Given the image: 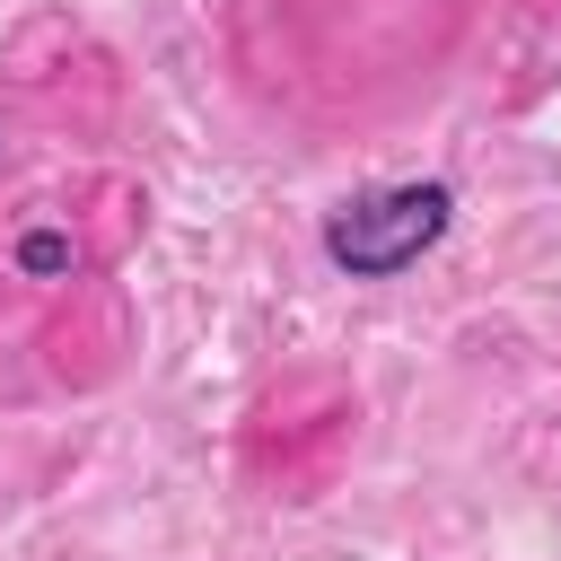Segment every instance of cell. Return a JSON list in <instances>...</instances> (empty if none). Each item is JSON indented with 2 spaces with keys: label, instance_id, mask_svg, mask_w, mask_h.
<instances>
[{
  "label": "cell",
  "instance_id": "1",
  "mask_svg": "<svg viewBox=\"0 0 561 561\" xmlns=\"http://www.w3.org/2000/svg\"><path fill=\"white\" fill-rule=\"evenodd\" d=\"M447 210H456L447 184H394V193H368V202H351V210L324 219V254H333L351 280H394L403 263H421V254L447 237Z\"/></svg>",
  "mask_w": 561,
  "mask_h": 561
},
{
  "label": "cell",
  "instance_id": "2",
  "mask_svg": "<svg viewBox=\"0 0 561 561\" xmlns=\"http://www.w3.org/2000/svg\"><path fill=\"white\" fill-rule=\"evenodd\" d=\"M18 263H26V272H70V237H26Z\"/></svg>",
  "mask_w": 561,
  "mask_h": 561
}]
</instances>
